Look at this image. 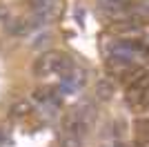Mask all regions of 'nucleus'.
<instances>
[{
    "mask_svg": "<svg viewBox=\"0 0 149 147\" xmlns=\"http://www.w3.org/2000/svg\"><path fill=\"white\" fill-rule=\"evenodd\" d=\"M74 67H76L74 60L67 54H62V51H45L33 62V74H36L38 78H47V76H54V74L62 78Z\"/></svg>",
    "mask_w": 149,
    "mask_h": 147,
    "instance_id": "f257e3e1",
    "label": "nucleus"
},
{
    "mask_svg": "<svg viewBox=\"0 0 149 147\" xmlns=\"http://www.w3.org/2000/svg\"><path fill=\"white\" fill-rule=\"evenodd\" d=\"M33 11L40 20H47L58 11V0H33Z\"/></svg>",
    "mask_w": 149,
    "mask_h": 147,
    "instance_id": "f03ea898",
    "label": "nucleus"
},
{
    "mask_svg": "<svg viewBox=\"0 0 149 147\" xmlns=\"http://www.w3.org/2000/svg\"><path fill=\"white\" fill-rule=\"evenodd\" d=\"M113 92H116V85H113L109 78H100L98 83H96V96H98L100 100H109V98L113 96Z\"/></svg>",
    "mask_w": 149,
    "mask_h": 147,
    "instance_id": "7ed1b4c3",
    "label": "nucleus"
},
{
    "mask_svg": "<svg viewBox=\"0 0 149 147\" xmlns=\"http://www.w3.org/2000/svg\"><path fill=\"white\" fill-rule=\"evenodd\" d=\"M31 111H33V105L29 100H18V103L11 105V116L13 118H25V116H29Z\"/></svg>",
    "mask_w": 149,
    "mask_h": 147,
    "instance_id": "20e7f679",
    "label": "nucleus"
},
{
    "mask_svg": "<svg viewBox=\"0 0 149 147\" xmlns=\"http://www.w3.org/2000/svg\"><path fill=\"white\" fill-rule=\"evenodd\" d=\"M60 147H82V138H78V136H62L60 141Z\"/></svg>",
    "mask_w": 149,
    "mask_h": 147,
    "instance_id": "39448f33",
    "label": "nucleus"
},
{
    "mask_svg": "<svg viewBox=\"0 0 149 147\" xmlns=\"http://www.w3.org/2000/svg\"><path fill=\"white\" fill-rule=\"evenodd\" d=\"M107 147H125V145H107Z\"/></svg>",
    "mask_w": 149,
    "mask_h": 147,
    "instance_id": "423d86ee",
    "label": "nucleus"
}]
</instances>
